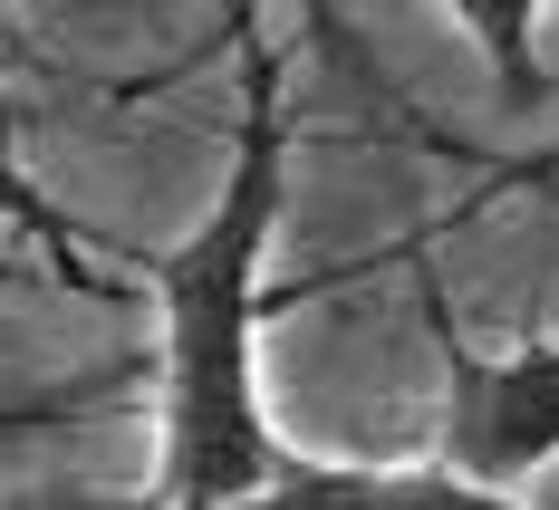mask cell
Returning a JSON list of instances; mask_svg holds the SVG:
<instances>
[{
  "mask_svg": "<svg viewBox=\"0 0 559 510\" xmlns=\"http://www.w3.org/2000/svg\"><path fill=\"white\" fill-rule=\"evenodd\" d=\"M241 135L213 212L155 260L165 299V453H155V510H231L261 501L299 453H280L261 376H251V318H261V260L280 231L289 183V116H280V58L241 49Z\"/></svg>",
  "mask_w": 559,
  "mask_h": 510,
  "instance_id": "obj_1",
  "label": "cell"
},
{
  "mask_svg": "<svg viewBox=\"0 0 559 510\" xmlns=\"http://www.w3.org/2000/svg\"><path fill=\"white\" fill-rule=\"evenodd\" d=\"M453 10L463 29H473V49L492 58V87H502V107H540V10L550 0H435Z\"/></svg>",
  "mask_w": 559,
  "mask_h": 510,
  "instance_id": "obj_4",
  "label": "cell"
},
{
  "mask_svg": "<svg viewBox=\"0 0 559 510\" xmlns=\"http://www.w3.org/2000/svg\"><path fill=\"white\" fill-rule=\"evenodd\" d=\"M444 472L483 482V491H521L540 462H559V347L531 338L511 356H473L453 347L444 376Z\"/></svg>",
  "mask_w": 559,
  "mask_h": 510,
  "instance_id": "obj_2",
  "label": "cell"
},
{
  "mask_svg": "<svg viewBox=\"0 0 559 510\" xmlns=\"http://www.w3.org/2000/svg\"><path fill=\"white\" fill-rule=\"evenodd\" d=\"M231 510H309V501H289V491H280V482H271L261 501H231Z\"/></svg>",
  "mask_w": 559,
  "mask_h": 510,
  "instance_id": "obj_6",
  "label": "cell"
},
{
  "mask_svg": "<svg viewBox=\"0 0 559 510\" xmlns=\"http://www.w3.org/2000/svg\"><path fill=\"white\" fill-rule=\"evenodd\" d=\"M280 491L309 510H521V491H483L444 462H405V472H367V462H289Z\"/></svg>",
  "mask_w": 559,
  "mask_h": 510,
  "instance_id": "obj_3",
  "label": "cell"
},
{
  "mask_svg": "<svg viewBox=\"0 0 559 510\" xmlns=\"http://www.w3.org/2000/svg\"><path fill=\"white\" fill-rule=\"evenodd\" d=\"M0 222H20V231H39V241H58V251H68V212H58L39 183H20L10 165H0Z\"/></svg>",
  "mask_w": 559,
  "mask_h": 510,
  "instance_id": "obj_5",
  "label": "cell"
}]
</instances>
